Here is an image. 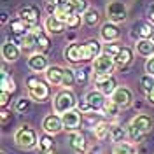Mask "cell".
<instances>
[{
	"label": "cell",
	"instance_id": "obj_1",
	"mask_svg": "<svg viewBox=\"0 0 154 154\" xmlns=\"http://www.w3.org/2000/svg\"><path fill=\"white\" fill-rule=\"evenodd\" d=\"M151 128H152V119L145 114H138L131 119V123L128 126V137L135 142H138L151 131Z\"/></svg>",
	"mask_w": 154,
	"mask_h": 154
},
{
	"label": "cell",
	"instance_id": "obj_2",
	"mask_svg": "<svg viewBox=\"0 0 154 154\" xmlns=\"http://www.w3.org/2000/svg\"><path fill=\"white\" fill-rule=\"evenodd\" d=\"M77 105V98L70 89H61L54 96V112L56 114H65L68 110H72Z\"/></svg>",
	"mask_w": 154,
	"mask_h": 154
},
{
	"label": "cell",
	"instance_id": "obj_3",
	"mask_svg": "<svg viewBox=\"0 0 154 154\" xmlns=\"http://www.w3.org/2000/svg\"><path fill=\"white\" fill-rule=\"evenodd\" d=\"M14 142L21 149H32L37 145V133H35V130H32L30 126L25 125L18 128V131L14 133Z\"/></svg>",
	"mask_w": 154,
	"mask_h": 154
},
{
	"label": "cell",
	"instance_id": "obj_4",
	"mask_svg": "<svg viewBox=\"0 0 154 154\" xmlns=\"http://www.w3.org/2000/svg\"><path fill=\"white\" fill-rule=\"evenodd\" d=\"M116 67V61H114V56L107 54V53H102L100 56H96L93 60V72L96 75H110V72L114 70Z\"/></svg>",
	"mask_w": 154,
	"mask_h": 154
},
{
	"label": "cell",
	"instance_id": "obj_5",
	"mask_svg": "<svg viewBox=\"0 0 154 154\" xmlns=\"http://www.w3.org/2000/svg\"><path fill=\"white\" fill-rule=\"evenodd\" d=\"M105 12H107V19L112 21V23H116V25L126 21V18H128V9H126L125 4L119 2V0L109 2V5L105 7Z\"/></svg>",
	"mask_w": 154,
	"mask_h": 154
},
{
	"label": "cell",
	"instance_id": "obj_6",
	"mask_svg": "<svg viewBox=\"0 0 154 154\" xmlns=\"http://www.w3.org/2000/svg\"><path fill=\"white\" fill-rule=\"evenodd\" d=\"M96 89L98 91H102L105 96H112L114 95V91L117 89V81H116V77L110 74V75H100L96 79Z\"/></svg>",
	"mask_w": 154,
	"mask_h": 154
},
{
	"label": "cell",
	"instance_id": "obj_7",
	"mask_svg": "<svg viewBox=\"0 0 154 154\" xmlns=\"http://www.w3.org/2000/svg\"><path fill=\"white\" fill-rule=\"evenodd\" d=\"M18 16L23 21H26L30 26H37L38 19H40V11H38L37 5H23L18 11Z\"/></svg>",
	"mask_w": 154,
	"mask_h": 154
},
{
	"label": "cell",
	"instance_id": "obj_8",
	"mask_svg": "<svg viewBox=\"0 0 154 154\" xmlns=\"http://www.w3.org/2000/svg\"><path fill=\"white\" fill-rule=\"evenodd\" d=\"M44 26H46V32L51 33V35H60V33H63V32L68 28L67 21L56 18L54 14H49L48 19H46V23H44Z\"/></svg>",
	"mask_w": 154,
	"mask_h": 154
},
{
	"label": "cell",
	"instance_id": "obj_9",
	"mask_svg": "<svg viewBox=\"0 0 154 154\" xmlns=\"http://www.w3.org/2000/svg\"><path fill=\"white\" fill-rule=\"evenodd\" d=\"M42 128H44L46 133L56 135L58 131L63 130V121H61V117L56 116V114H48L44 117V121H42Z\"/></svg>",
	"mask_w": 154,
	"mask_h": 154
},
{
	"label": "cell",
	"instance_id": "obj_10",
	"mask_svg": "<svg viewBox=\"0 0 154 154\" xmlns=\"http://www.w3.org/2000/svg\"><path fill=\"white\" fill-rule=\"evenodd\" d=\"M102 53H103V49H102V44L98 40H88V42L82 44V61L95 60Z\"/></svg>",
	"mask_w": 154,
	"mask_h": 154
},
{
	"label": "cell",
	"instance_id": "obj_11",
	"mask_svg": "<svg viewBox=\"0 0 154 154\" xmlns=\"http://www.w3.org/2000/svg\"><path fill=\"white\" fill-rule=\"evenodd\" d=\"M110 98H112L116 103L121 107V109H126V107L131 105V102H133V93H131L128 88L121 86V88H117V89H116L114 95L110 96Z\"/></svg>",
	"mask_w": 154,
	"mask_h": 154
},
{
	"label": "cell",
	"instance_id": "obj_12",
	"mask_svg": "<svg viewBox=\"0 0 154 154\" xmlns=\"http://www.w3.org/2000/svg\"><path fill=\"white\" fill-rule=\"evenodd\" d=\"M21 54V48L18 46V42L7 38L4 44H2V56L5 61H16Z\"/></svg>",
	"mask_w": 154,
	"mask_h": 154
},
{
	"label": "cell",
	"instance_id": "obj_13",
	"mask_svg": "<svg viewBox=\"0 0 154 154\" xmlns=\"http://www.w3.org/2000/svg\"><path fill=\"white\" fill-rule=\"evenodd\" d=\"M119 35H121L119 26L116 23H112V21H107L105 25H102V28H100V37L105 42H114V40L119 38Z\"/></svg>",
	"mask_w": 154,
	"mask_h": 154
},
{
	"label": "cell",
	"instance_id": "obj_14",
	"mask_svg": "<svg viewBox=\"0 0 154 154\" xmlns=\"http://www.w3.org/2000/svg\"><path fill=\"white\" fill-rule=\"evenodd\" d=\"M152 33H154V26L151 23H147V21H138V23H135L131 37L137 38V40H140V38H151Z\"/></svg>",
	"mask_w": 154,
	"mask_h": 154
},
{
	"label": "cell",
	"instance_id": "obj_15",
	"mask_svg": "<svg viewBox=\"0 0 154 154\" xmlns=\"http://www.w3.org/2000/svg\"><path fill=\"white\" fill-rule=\"evenodd\" d=\"M68 144L74 149V152H77V154L86 152V137L81 131H75V130L70 131L68 133Z\"/></svg>",
	"mask_w": 154,
	"mask_h": 154
},
{
	"label": "cell",
	"instance_id": "obj_16",
	"mask_svg": "<svg viewBox=\"0 0 154 154\" xmlns=\"http://www.w3.org/2000/svg\"><path fill=\"white\" fill-rule=\"evenodd\" d=\"M61 121H63V128L68 131H74L81 125V112L79 110H68L65 114H61Z\"/></svg>",
	"mask_w": 154,
	"mask_h": 154
},
{
	"label": "cell",
	"instance_id": "obj_17",
	"mask_svg": "<svg viewBox=\"0 0 154 154\" xmlns=\"http://www.w3.org/2000/svg\"><path fill=\"white\" fill-rule=\"evenodd\" d=\"M63 54H65V60H68L70 63H81L82 61V44H77V42L68 44Z\"/></svg>",
	"mask_w": 154,
	"mask_h": 154
},
{
	"label": "cell",
	"instance_id": "obj_18",
	"mask_svg": "<svg viewBox=\"0 0 154 154\" xmlns=\"http://www.w3.org/2000/svg\"><path fill=\"white\" fill-rule=\"evenodd\" d=\"M28 67H30V70H33V72H46L48 67H49L46 54H42V53H33V54L28 58Z\"/></svg>",
	"mask_w": 154,
	"mask_h": 154
},
{
	"label": "cell",
	"instance_id": "obj_19",
	"mask_svg": "<svg viewBox=\"0 0 154 154\" xmlns=\"http://www.w3.org/2000/svg\"><path fill=\"white\" fill-rule=\"evenodd\" d=\"M86 102L91 110H102L103 109V103H105V95L98 89H93L86 95Z\"/></svg>",
	"mask_w": 154,
	"mask_h": 154
},
{
	"label": "cell",
	"instance_id": "obj_20",
	"mask_svg": "<svg viewBox=\"0 0 154 154\" xmlns=\"http://www.w3.org/2000/svg\"><path fill=\"white\" fill-rule=\"evenodd\" d=\"M9 30H11V33L12 35H18V37H25L28 32H32V26H30L26 21H23V19L19 18H14V19H11V23H9Z\"/></svg>",
	"mask_w": 154,
	"mask_h": 154
},
{
	"label": "cell",
	"instance_id": "obj_21",
	"mask_svg": "<svg viewBox=\"0 0 154 154\" xmlns=\"http://www.w3.org/2000/svg\"><path fill=\"white\" fill-rule=\"evenodd\" d=\"M28 91H30V98L35 100V102H46V100L49 98V86L44 84L42 81L38 82L37 86L30 88Z\"/></svg>",
	"mask_w": 154,
	"mask_h": 154
},
{
	"label": "cell",
	"instance_id": "obj_22",
	"mask_svg": "<svg viewBox=\"0 0 154 154\" xmlns=\"http://www.w3.org/2000/svg\"><path fill=\"white\" fill-rule=\"evenodd\" d=\"M32 32L37 33V51L42 53V54H46L49 49H51V40H49V37L40 30V26H32Z\"/></svg>",
	"mask_w": 154,
	"mask_h": 154
},
{
	"label": "cell",
	"instance_id": "obj_23",
	"mask_svg": "<svg viewBox=\"0 0 154 154\" xmlns=\"http://www.w3.org/2000/svg\"><path fill=\"white\" fill-rule=\"evenodd\" d=\"M63 70H65V68L58 67V65H51V67H48V70H46V81H48L49 84H53V86L61 84Z\"/></svg>",
	"mask_w": 154,
	"mask_h": 154
},
{
	"label": "cell",
	"instance_id": "obj_24",
	"mask_svg": "<svg viewBox=\"0 0 154 154\" xmlns=\"http://www.w3.org/2000/svg\"><path fill=\"white\" fill-rule=\"evenodd\" d=\"M114 61H116L117 67H126V65H130V63L133 61V51L130 48H126V46H123V49L114 56Z\"/></svg>",
	"mask_w": 154,
	"mask_h": 154
},
{
	"label": "cell",
	"instance_id": "obj_25",
	"mask_svg": "<svg viewBox=\"0 0 154 154\" xmlns=\"http://www.w3.org/2000/svg\"><path fill=\"white\" fill-rule=\"evenodd\" d=\"M137 53L140 56H147V58L154 56V42L151 38H140V40H137Z\"/></svg>",
	"mask_w": 154,
	"mask_h": 154
},
{
	"label": "cell",
	"instance_id": "obj_26",
	"mask_svg": "<svg viewBox=\"0 0 154 154\" xmlns=\"http://www.w3.org/2000/svg\"><path fill=\"white\" fill-rule=\"evenodd\" d=\"M19 44H21V49L26 51V53L35 51V49H37V33H35V32H28L25 37H21Z\"/></svg>",
	"mask_w": 154,
	"mask_h": 154
},
{
	"label": "cell",
	"instance_id": "obj_27",
	"mask_svg": "<svg viewBox=\"0 0 154 154\" xmlns=\"http://www.w3.org/2000/svg\"><path fill=\"white\" fill-rule=\"evenodd\" d=\"M75 12V9H74V5H72V2L70 0H67V2H63V4H60V5H56V11H54V16L60 19H63V21H67L68 16H72Z\"/></svg>",
	"mask_w": 154,
	"mask_h": 154
},
{
	"label": "cell",
	"instance_id": "obj_28",
	"mask_svg": "<svg viewBox=\"0 0 154 154\" xmlns=\"http://www.w3.org/2000/svg\"><path fill=\"white\" fill-rule=\"evenodd\" d=\"M0 88H2V91H9L11 95L16 91V84H14L12 77L7 74L5 67H2V81H0Z\"/></svg>",
	"mask_w": 154,
	"mask_h": 154
},
{
	"label": "cell",
	"instance_id": "obj_29",
	"mask_svg": "<svg viewBox=\"0 0 154 154\" xmlns=\"http://www.w3.org/2000/svg\"><path fill=\"white\" fill-rule=\"evenodd\" d=\"M126 135H128V130H125L123 126L116 125L110 128V140L116 142V144H119V142H125Z\"/></svg>",
	"mask_w": 154,
	"mask_h": 154
},
{
	"label": "cell",
	"instance_id": "obj_30",
	"mask_svg": "<svg viewBox=\"0 0 154 154\" xmlns=\"http://www.w3.org/2000/svg\"><path fill=\"white\" fill-rule=\"evenodd\" d=\"M110 128L112 126L110 125H107V123H98V125L95 126V137H96V140H105V138H109L110 137Z\"/></svg>",
	"mask_w": 154,
	"mask_h": 154
},
{
	"label": "cell",
	"instance_id": "obj_31",
	"mask_svg": "<svg viewBox=\"0 0 154 154\" xmlns=\"http://www.w3.org/2000/svg\"><path fill=\"white\" fill-rule=\"evenodd\" d=\"M82 21H84L86 26H95V25H98V21H100L98 11L96 9H88L86 12L82 14Z\"/></svg>",
	"mask_w": 154,
	"mask_h": 154
},
{
	"label": "cell",
	"instance_id": "obj_32",
	"mask_svg": "<svg viewBox=\"0 0 154 154\" xmlns=\"http://www.w3.org/2000/svg\"><path fill=\"white\" fill-rule=\"evenodd\" d=\"M112 154H137V147L133 144H128V142H119L114 145Z\"/></svg>",
	"mask_w": 154,
	"mask_h": 154
},
{
	"label": "cell",
	"instance_id": "obj_33",
	"mask_svg": "<svg viewBox=\"0 0 154 154\" xmlns=\"http://www.w3.org/2000/svg\"><path fill=\"white\" fill-rule=\"evenodd\" d=\"M119 109H121V107L117 105L112 98H110V100H105V103H103V109H102V110L105 112V116H109V117H114V116H117Z\"/></svg>",
	"mask_w": 154,
	"mask_h": 154
},
{
	"label": "cell",
	"instance_id": "obj_34",
	"mask_svg": "<svg viewBox=\"0 0 154 154\" xmlns=\"http://www.w3.org/2000/svg\"><path fill=\"white\" fill-rule=\"evenodd\" d=\"M30 109H32V100L26 98V96H21L16 100V110H18L19 114H25V112H28Z\"/></svg>",
	"mask_w": 154,
	"mask_h": 154
},
{
	"label": "cell",
	"instance_id": "obj_35",
	"mask_svg": "<svg viewBox=\"0 0 154 154\" xmlns=\"http://www.w3.org/2000/svg\"><path fill=\"white\" fill-rule=\"evenodd\" d=\"M140 86H142V89H144L145 93L149 95V93L154 89V75H151V74H145V75L140 79Z\"/></svg>",
	"mask_w": 154,
	"mask_h": 154
},
{
	"label": "cell",
	"instance_id": "obj_36",
	"mask_svg": "<svg viewBox=\"0 0 154 154\" xmlns=\"http://www.w3.org/2000/svg\"><path fill=\"white\" fill-rule=\"evenodd\" d=\"M75 72L72 70V68H65L63 70V79H61V86H72L74 82H75Z\"/></svg>",
	"mask_w": 154,
	"mask_h": 154
},
{
	"label": "cell",
	"instance_id": "obj_37",
	"mask_svg": "<svg viewBox=\"0 0 154 154\" xmlns=\"http://www.w3.org/2000/svg\"><path fill=\"white\" fill-rule=\"evenodd\" d=\"M121 49H123V44H121V42H117V40H114V42H107L105 48H103V53L110 54V56H116Z\"/></svg>",
	"mask_w": 154,
	"mask_h": 154
},
{
	"label": "cell",
	"instance_id": "obj_38",
	"mask_svg": "<svg viewBox=\"0 0 154 154\" xmlns=\"http://www.w3.org/2000/svg\"><path fill=\"white\" fill-rule=\"evenodd\" d=\"M38 149H54V142H53V137L49 133L42 135L38 138Z\"/></svg>",
	"mask_w": 154,
	"mask_h": 154
},
{
	"label": "cell",
	"instance_id": "obj_39",
	"mask_svg": "<svg viewBox=\"0 0 154 154\" xmlns=\"http://www.w3.org/2000/svg\"><path fill=\"white\" fill-rule=\"evenodd\" d=\"M72 2V5H74V9H75L77 14H84L88 9H89V2L88 0H70Z\"/></svg>",
	"mask_w": 154,
	"mask_h": 154
},
{
	"label": "cell",
	"instance_id": "obj_40",
	"mask_svg": "<svg viewBox=\"0 0 154 154\" xmlns=\"http://www.w3.org/2000/svg\"><path fill=\"white\" fill-rule=\"evenodd\" d=\"M79 25H81V14L74 12L72 16H68L67 18V26L68 28H77Z\"/></svg>",
	"mask_w": 154,
	"mask_h": 154
},
{
	"label": "cell",
	"instance_id": "obj_41",
	"mask_svg": "<svg viewBox=\"0 0 154 154\" xmlns=\"http://www.w3.org/2000/svg\"><path fill=\"white\" fill-rule=\"evenodd\" d=\"M9 100H11V93L9 91H2V95H0V103H2L4 109L9 105Z\"/></svg>",
	"mask_w": 154,
	"mask_h": 154
},
{
	"label": "cell",
	"instance_id": "obj_42",
	"mask_svg": "<svg viewBox=\"0 0 154 154\" xmlns=\"http://www.w3.org/2000/svg\"><path fill=\"white\" fill-rule=\"evenodd\" d=\"M145 72L154 75V56H151L147 61H145Z\"/></svg>",
	"mask_w": 154,
	"mask_h": 154
},
{
	"label": "cell",
	"instance_id": "obj_43",
	"mask_svg": "<svg viewBox=\"0 0 154 154\" xmlns=\"http://www.w3.org/2000/svg\"><path fill=\"white\" fill-rule=\"evenodd\" d=\"M38 82H40V79H38L37 75H33V77H28V79H26V88H33V86H37Z\"/></svg>",
	"mask_w": 154,
	"mask_h": 154
},
{
	"label": "cell",
	"instance_id": "obj_44",
	"mask_svg": "<svg viewBox=\"0 0 154 154\" xmlns=\"http://www.w3.org/2000/svg\"><path fill=\"white\" fill-rule=\"evenodd\" d=\"M88 154H105V151H103V147H102L100 144H96L88 151Z\"/></svg>",
	"mask_w": 154,
	"mask_h": 154
},
{
	"label": "cell",
	"instance_id": "obj_45",
	"mask_svg": "<svg viewBox=\"0 0 154 154\" xmlns=\"http://www.w3.org/2000/svg\"><path fill=\"white\" fill-rule=\"evenodd\" d=\"M77 105H79V110H81V112H84V114H86V112H91V109H89V105H88L86 98H84V100H81Z\"/></svg>",
	"mask_w": 154,
	"mask_h": 154
},
{
	"label": "cell",
	"instance_id": "obj_46",
	"mask_svg": "<svg viewBox=\"0 0 154 154\" xmlns=\"http://www.w3.org/2000/svg\"><path fill=\"white\" fill-rule=\"evenodd\" d=\"M37 154H54V149H38Z\"/></svg>",
	"mask_w": 154,
	"mask_h": 154
},
{
	"label": "cell",
	"instance_id": "obj_47",
	"mask_svg": "<svg viewBox=\"0 0 154 154\" xmlns=\"http://www.w3.org/2000/svg\"><path fill=\"white\" fill-rule=\"evenodd\" d=\"M77 81H86V70H81L77 74Z\"/></svg>",
	"mask_w": 154,
	"mask_h": 154
},
{
	"label": "cell",
	"instance_id": "obj_48",
	"mask_svg": "<svg viewBox=\"0 0 154 154\" xmlns=\"http://www.w3.org/2000/svg\"><path fill=\"white\" fill-rule=\"evenodd\" d=\"M7 16H9V14H7V11H2V23H7V21H9Z\"/></svg>",
	"mask_w": 154,
	"mask_h": 154
},
{
	"label": "cell",
	"instance_id": "obj_49",
	"mask_svg": "<svg viewBox=\"0 0 154 154\" xmlns=\"http://www.w3.org/2000/svg\"><path fill=\"white\" fill-rule=\"evenodd\" d=\"M147 98H149V102H152V103H154V89L149 93V95H147Z\"/></svg>",
	"mask_w": 154,
	"mask_h": 154
},
{
	"label": "cell",
	"instance_id": "obj_50",
	"mask_svg": "<svg viewBox=\"0 0 154 154\" xmlns=\"http://www.w3.org/2000/svg\"><path fill=\"white\" fill-rule=\"evenodd\" d=\"M151 21L154 23V5H152V9H151Z\"/></svg>",
	"mask_w": 154,
	"mask_h": 154
},
{
	"label": "cell",
	"instance_id": "obj_51",
	"mask_svg": "<svg viewBox=\"0 0 154 154\" xmlns=\"http://www.w3.org/2000/svg\"><path fill=\"white\" fill-rule=\"evenodd\" d=\"M151 40H152V42H154V33H152V37H151Z\"/></svg>",
	"mask_w": 154,
	"mask_h": 154
},
{
	"label": "cell",
	"instance_id": "obj_52",
	"mask_svg": "<svg viewBox=\"0 0 154 154\" xmlns=\"http://www.w3.org/2000/svg\"><path fill=\"white\" fill-rule=\"evenodd\" d=\"M2 154H5V152H2Z\"/></svg>",
	"mask_w": 154,
	"mask_h": 154
}]
</instances>
